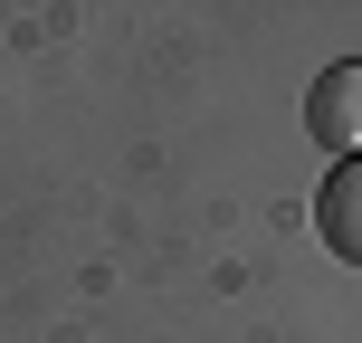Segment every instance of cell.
Here are the masks:
<instances>
[{
    "label": "cell",
    "instance_id": "cell-1",
    "mask_svg": "<svg viewBox=\"0 0 362 343\" xmlns=\"http://www.w3.org/2000/svg\"><path fill=\"white\" fill-rule=\"evenodd\" d=\"M305 134H315L325 153H353V144H362V67H325V76H315Z\"/></svg>",
    "mask_w": 362,
    "mask_h": 343
},
{
    "label": "cell",
    "instance_id": "cell-2",
    "mask_svg": "<svg viewBox=\"0 0 362 343\" xmlns=\"http://www.w3.org/2000/svg\"><path fill=\"white\" fill-rule=\"evenodd\" d=\"M315 229H325L334 257H353V267H362V163L325 172V191H315Z\"/></svg>",
    "mask_w": 362,
    "mask_h": 343
}]
</instances>
